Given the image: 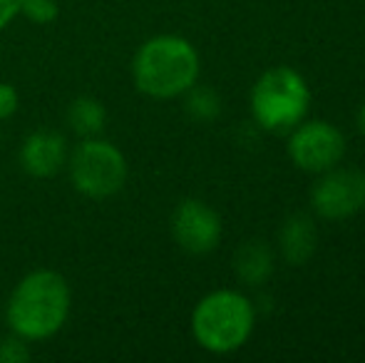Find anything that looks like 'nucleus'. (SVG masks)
Wrapping results in <instances>:
<instances>
[{
    "mask_svg": "<svg viewBox=\"0 0 365 363\" xmlns=\"http://www.w3.org/2000/svg\"><path fill=\"white\" fill-rule=\"evenodd\" d=\"M70 286L63 274L40 269L20 279L5 306L10 331L25 341H45L65 326L70 316Z\"/></svg>",
    "mask_w": 365,
    "mask_h": 363,
    "instance_id": "1",
    "label": "nucleus"
},
{
    "mask_svg": "<svg viewBox=\"0 0 365 363\" xmlns=\"http://www.w3.org/2000/svg\"><path fill=\"white\" fill-rule=\"evenodd\" d=\"M202 73L199 53L182 35H154L132 60L135 88L154 100L182 97Z\"/></svg>",
    "mask_w": 365,
    "mask_h": 363,
    "instance_id": "2",
    "label": "nucleus"
},
{
    "mask_svg": "<svg viewBox=\"0 0 365 363\" xmlns=\"http://www.w3.org/2000/svg\"><path fill=\"white\" fill-rule=\"evenodd\" d=\"M256 306L241 291L217 289L192 311V336L209 354H234L254 334Z\"/></svg>",
    "mask_w": 365,
    "mask_h": 363,
    "instance_id": "3",
    "label": "nucleus"
},
{
    "mask_svg": "<svg viewBox=\"0 0 365 363\" xmlns=\"http://www.w3.org/2000/svg\"><path fill=\"white\" fill-rule=\"evenodd\" d=\"M251 117L266 132L289 135L311 110V90L301 73L289 65L269 68L254 83L249 95Z\"/></svg>",
    "mask_w": 365,
    "mask_h": 363,
    "instance_id": "4",
    "label": "nucleus"
},
{
    "mask_svg": "<svg viewBox=\"0 0 365 363\" xmlns=\"http://www.w3.org/2000/svg\"><path fill=\"white\" fill-rule=\"evenodd\" d=\"M70 180L90 199L115 197L127 182V160L112 142L85 137L70 155Z\"/></svg>",
    "mask_w": 365,
    "mask_h": 363,
    "instance_id": "5",
    "label": "nucleus"
},
{
    "mask_svg": "<svg viewBox=\"0 0 365 363\" xmlns=\"http://www.w3.org/2000/svg\"><path fill=\"white\" fill-rule=\"evenodd\" d=\"M346 135L328 120H303L289 132L291 162L308 175H323L346 157Z\"/></svg>",
    "mask_w": 365,
    "mask_h": 363,
    "instance_id": "6",
    "label": "nucleus"
},
{
    "mask_svg": "<svg viewBox=\"0 0 365 363\" xmlns=\"http://www.w3.org/2000/svg\"><path fill=\"white\" fill-rule=\"evenodd\" d=\"M311 207L321 219L343 222L365 209V172L353 167H333L318 175L311 189Z\"/></svg>",
    "mask_w": 365,
    "mask_h": 363,
    "instance_id": "7",
    "label": "nucleus"
},
{
    "mask_svg": "<svg viewBox=\"0 0 365 363\" xmlns=\"http://www.w3.org/2000/svg\"><path fill=\"white\" fill-rule=\"evenodd\" d=\"M172 237L187 254H209L221 242V217L202 199H184L172 212Z\"/></svg>",
    "mask_w": 365,
    "mask_h": 363,
    "instance_id": "8",
    "label": "nucleus"
},
{
    "mask_svg": "<svg viewBox=\"0 0 365 363\" xmlns=\"http://www.w3.org/2000/svg\"><path fill=\"white\" fill-rule=\"evenodd\" d=\"M68 160V142L60 132L38 130L23 142L20 165L33 177H55Z\"/></svg>",
    "mask_w": 365,
    "mask_h": 363,
    "instance_id": "9",
    "label": "nucleus"
},
{
    "mask_svg": "<svg viewBox=\"0 0 365 363\" xmlns=\"http://www.w3.org/2000/svg\"><path fill=\"white\" fill-rule=\"evenodd\" d=\"M316 244H318V232L308 214H293V217L286 219L279 234V249L286 264L303 267L316 254Z\"/></svg>",
    "mask_w": 365,
    "mask_h": 363,
    "instance_id": "10",
    "label": "nucleus"
},
{
    "mask_svg": "<svg viewBox=\"0 0 365 363\" xmlns=\"http://www.w3.org/2000/svg\"><path fill=\"white\" fill-rule=\"evenodd\" d=\"M236 276L246 286H264L274 274V252L266 242H244L234 257Z\"/></svg>",
    "mask_w": 365,
    "mask_h": 363,
    "instance_id": "11",
    "label": "nucleus"
},
{
    "mask_svg": "<svg viewBox=\"0 0 365 363\" xmlns=\"http://www.w3.org/2000/svg\"><path fill=\"white\" fill-rule=\"evenodd\" d=\"M68 122L80 137H97L107 122L105 105L95 97H77L68 110Z\"/></svg>",
    "mask_w": 365,
    "mask_h": 363,
    "instance_id": "12",
    "label": "nucleus"
},
{
    "mask_svg": "<svg viewBox=\"0 0 365 363\" xmlns=\"http://www.w3.org/2000/svg\"><path fill=\"white\" fill-rule=\"evenodd\" d=\"M184 110L189 112V117H194L197 122H212L219 117L221 112V100L212 88H202V85H192L184 92Z\"/></svg>",
    "mask_w": 365,
    "mask_h": 363,
    "instance_id": "13",
    "label": "nucleus"
},
{
    "mask_svg": "<svg viewBox=\"0 0 365 363\" xmlns=\"http://www.w3.org/2000/svg\"><path fill=\"white\" fill-rule=\"evenodd\" d=\"M20 13L35 25H50L58 20L60 5H58V0H23Z\"/></svg>",
    "mask_w": 365,
    "mask_h": 363,
    "instance_id": "14",
    "label": "nucleus"
},
{
    "mask_svg": "<svg viewBox=\"0 0 365 363\" xmlns=\"http://www.w3.org/2000/svg\"><path fill=\"white\" fill-rule=\"evenodd\" d=\"M30 361L28 341L20 339V336H8V339H0V363H25Z\"/></svg>",
    "mask_w": 365,
    "mask_h": 363,
    "instance_id": "15",
    "label": "nucleus"
},
{
    "mask_svg": "<svg viewBox=\"0 0 365 363\" xmlns=\"http://www.w3.org/2000/svg\"><path fill=\"white\" fill-rule=\"evenodd\" d=\"M20 105V95L13 85L8 83H0V120H8V117L15 115Z\"/></svg>",
    "mask_w": 365,
    "mask_h": 363,
    "instance_id": "16",
    "label": "nucleus"
},
{
    "mask_svg": "<svg viewBox=\"0 0 365 363\" xmlns=\"http://www.w3.org/2000/svg\"><path fill=\"white\" fill-rule=\"evenodd\" d=\"M20 8H23V0H0V30L18 18Z\"/></svg>",
    "mask_w": 365,
    "mask_h": 363,
    "instance_id": "17",
    "label": "nucleus"
},
{
    "mask_svg": "<svg viewBox=\"0 0 365 363\" xmlns=\"http://www.w3.org/2000/svg\"><path fill=\"white\" fill-rule=\"evenodd\" d=\"M358 132H361V135L365 137V105L361 107V110H358Z\"/></svg>",
    "mask_w": 365,
    "mask_h": 363,
    "instance_id": "18",
    "label": "nucleus"
}]
</instances>
